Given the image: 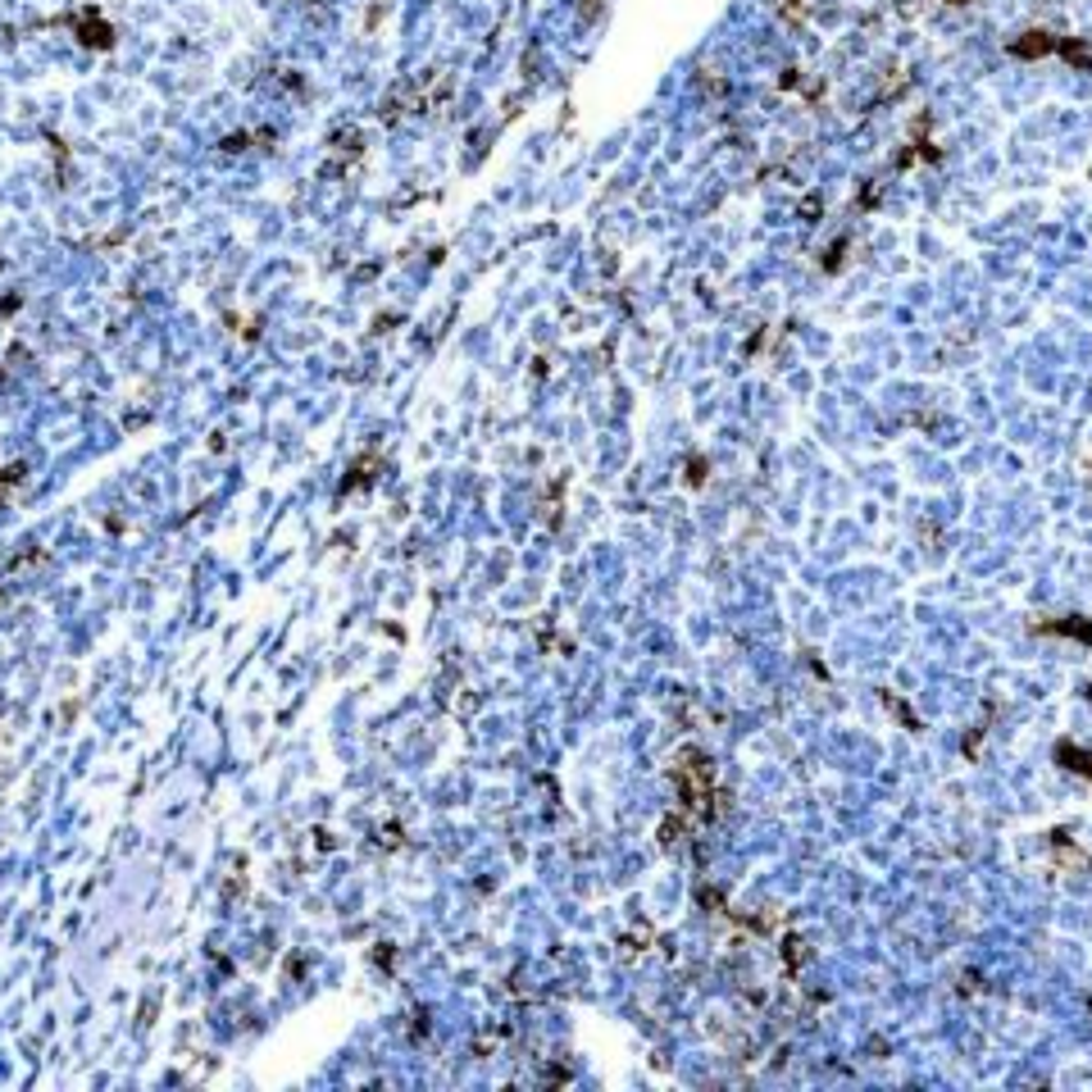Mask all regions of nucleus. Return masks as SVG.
I'll use <instances>...</instances> for the list:
<instances>
[{"label":"nucleus","mask_w":1092,"mask_h":1092,"mask_svg":"<svg viewBox=\"0 0 1092 1092\" xmlns=\"http://www.w3.org/2000/svg\"><path fill=\"white\" fill-rule=\"evenodd\" d=\"M1060 760H1070V769H1079L1092 779V751H1079V746H1060Z\"/></svg>","instance_id":"nucleus-1"},{"label":"nucleus","mask_w":1092,"mask_h":1092,"mask_svg":"<svg viewBox=\"0 0 1092 1092\" xmlns=\"http://www.w3.org/2000/svg\"><path fill=\"white\" fill-rule=\"evenodd\" d=\"M1060 633H1070V638H1079V642H1092V624H1079V619H1074V624H1060Z\"/></svg>","instance_id":"nucleus-2"}]
</instances>
